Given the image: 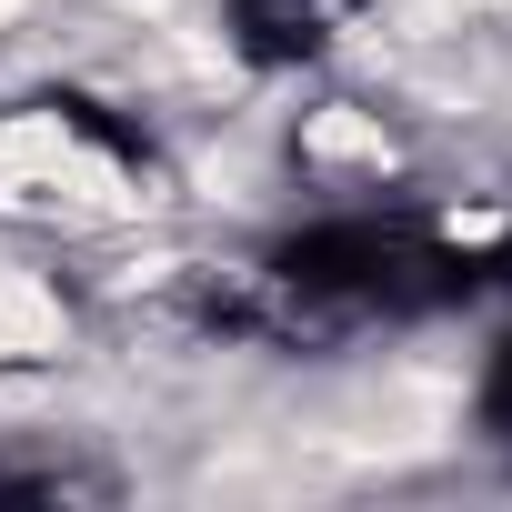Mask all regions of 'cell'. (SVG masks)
I'll return each instance as SVG.
<instances>
[{"instance_id":"2","label":"cell","mask_w":512,"mask_h":512,"mask_svg":"<svg viewBox=\"0 0 512 512\" xmlns=\"http://www.w3.org/2000/svg\"><path fill=\"white\" fill-rule=\"evenodd\" d=\"M362 11H372V0H221V41H231L241 71L282 81V71L332 61L362 31Z\"/></svg>"},{"instance_id":"4","label":"cell","mask_w":512,"mask_h":512,"mask_svg":"<svg viewBox=\"0 0 512 512\" xmlns=\"http://www.w3.org/2000/svg\"><path fill=\"white\" fill-rule=\"evenodd\" d=\"M472 422H482L492 442H512V322L492 332V352H482V372H472Z\"/></svg>"},{"instance_id":"1","label":"cell","mask_w":512,"mask_h":512,"mask_svg":"<svg viewBox=\"0 0 512 512\" xmlns=\"http://www.w3.org/2000/svg\"><path fill=\"white\" fill-rule=\"evenodd\" d=\"M161 201V141L141 111L91 91H31L0 111V221L11 231H121Z\"/></svg>"},{"instance_id":"3","label":"cell","mask_w":512,"mask_h":512,"mask_svg":"<svg viewBox=\"0 0 512 512\" xmlns=\"http://www.w3.org/2000/svg\"><path fill=\"white\" fill-rule=\"evenodd\" d=\"M292 161H302L322 191H382L392 161H402V141H392L382 111H362V101H322V111L292 121Z\"/></svg>"}]
</instances>
